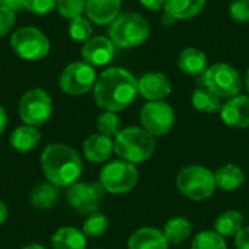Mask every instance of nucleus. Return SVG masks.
Segmentation results:
<instances>
[{
    "label": "nucleus",
    "instance_id": "nucleus-1",
    "mask_svg": "<svg viewBox=\"0 0 249 249\" xmlns=\"http://www.w3.org/2000/svg\"><path fill=\"white\" fill-rule=\"evenodd\" d=\"M139 83L125 69L112 67L105 70L95 83V102L99 108L118 112L125 109L137 96Z\"/></svg>",
    "mask_w": 249,
    "mask_h": 249
},
{
    "label": "nucleus",
    "instance_id": "nucleus-2",
    "mask_svg": "<svg viewBox=\"0 0 249 249\" xmlns=\"http://www.w3.org/2000/svg\"><path fill=\"white\" fill-rule=\"evenodd\" d=\"M45 177L57 187H69L82 174V160L76 150L66 144H50L41 156Z\"/></svg>",
    "mask_w": 249,
    "mask_h": 249
},
{
    "label": "nucleus",
    "instance_id": "nucleus-3",
    "mask_svg": "<svg viewBox=\"0 0 249 249\" xmlns=\"http://www.w3.org/2000/svg\"><path fill=\"white\" fill-rule=\"evenodd\" d=\"M156 149L155 137L143 127H128L121 130L114 140V152L125 162L142 163L147 160Z\"/></svg>",
    "mask_w": 249,
    "mask_h": 249
},
{
    "label": "nucleus",
    "instance_id": "nucleus-4",
    "mask_svg": "<svg viewBox=\"0 0 249 249\" xmlns=\"http://www.w3.org/2000/svg\"><path fill=\"white\" fill-rule=\"evenodd\" d=\"M109 39L115 47L133 48L143 44L150 35L147 19L139 13H123L109 25Z\"/></svg>",
    "mask_w": 249,
    "mask_h": 249
},
{
    "label": "nucleus",
    "instance_id": "nucleus-5",
    "mask_svg": "<svg viewBox=\"0 0 249 249\" xmlns=\"http://www.w3.org/2000/svg\"><path fill=\"white\" fill-rule=\"evenodd\" d=\"M178 191L190 200L201 201L214 193V174L201 165H190L182 168L175 179Z\"/></svg>",
    "mask_w": 249,
    "mask_h": 249
},
{
    "label": "nucleus",
    "instance_id": "nucleus-6",
    "mask_svg": "<svg viewBox=\"0 0 249 249\" xmlns=\"http://www.w3.org/2000/svg\"><path fill=\"white\" fill-rule=\"evenodd\" d=\"M198 85L207 88L219 98H235L242 90V80L236 69L226 63L213 64L198 77Z\"/></svg>",
    "mask_w": 249,
    "mask_h": 249
},
{
    "label": "nucleus",
    "instance_id": "nucleus-7",
    "mask_svg": "<svg viewBox=\"0 0 249 249\" xmlns=\"http://www.w3.org/2000/svg\"><path fill=\"white\" fill-rule=\"evenodd\" d=\"M139 181V171L134 163L114 160L105 165L99 174V182L111 194H125L131 191Z\"/></svg>",
    "mask_w": 249,
    "mask_h": 249
},
{
    "label": "nucleus",
    "instance_id": "nucleus-8",
    "mask_svg": "<svg viewBox=\"0 0 249 249\" xmlns=\"http://www.w3.org/2000/svg\"><path fill=\"white\" fill-rule=\"evenodd\" d=\"M10 45L20 58L29 61L44 58L50 50V42L47 36L34 26L18 29L10 38Z\"/></svg>",
    "mask_w": 249,
    "mask_h": 249
},
{
    "label": "nucleus",
    "instance_id": "nucleus-9",
    "mask_svg": "<svg viewBox=\"0 0 249 249\" xmlns=\"http://www.w3.org/2000/svg\"><path fill=\"white\" fill-rule=\"evenodd\" d=\"M53 102L50 95L42 89L28 90L19 101V117L26 125H42L51 115Z\"/></svg>",
    "mask_w": 249,
    "mask_h": 249
},
{
    "label": "nucleus",
    "instance_id": "nucleus-10",
    "mask_svg": "<svg viewBox=\"0 0 249 249\" xmlns=\"http://www.w3.org/2000/svg\"><path fill=\"white\" fill-rule=\"evenodd\" d=\"M140 123L153 137L168 134L175 123V114L169 104L163 101H150L140 111Z\"/></svg>",
    "mask_w": 249,
    "mask_h": 249
},
{
    "label": "nucleus",
    "instance_id": "nucleus-11",
    "mask_svg": "<svg viewBox=\"0 0 249 249\" xmlns=\"http://www.w3.org/2000/svg\"><path fill=\"white\" fill-rule=\"evenodd\" d=\"M96 83V73L88 63H71L69 64L60 77V88L67 95H83L89 92Z\"/></svg>",
    "mask_w": 249,
    "mask_h": 249
},
{
    "label": "nucleus",
    "instance_id": "nucleus-12",
    "mask_svg": "<svg viewBox=\"0 0 249 249\" xmlns=\"http://www.w3.org/2000/svg\"><path fill=\"white\" fill-rule=\"evenodd\" d=\"M104 196L105 188L101 182H76L67 191V201L76 212L82 214H92L99 209Z\"/></svg>",
    "mask_w": 249,
    "mask_h": 249
},
{
    "label": "nucleus",
    "instance_id": "nucleus-13",
    "mask_svg": "<svg viewBox=\"0 0 249 249\" xmlns=\"http://www.w3.org/2000/svg\"><path fill=\"white\" fill-rule=\"evenodd\" d=\"M222 121L233 128H247L249 127V96L238 95L228 99L220 109Z\"/></svg>",
    "mask_w": 249,
    "mask_h": 249
},
{
    "label": "nucleus",
    "instance_id": "nucleus-14",
    "mask_svg": "<svg viewBox=\"0 0 249 249\" xmlns=\"http://www.w3.org/2000/svg\"><path fill=\"white\" fill-rule=\"evenodd\" d=\"M115 45L109 38L105 36H95L85 42L82 47V57L85 63L93 66H105L114 57Z\"/></svg>",
    "mask_w": 249,
    "mask_h": 249
},
{
    "label": "nucleus",
    "instance_id": "nucleus-15",
    "mask_svg": "<svg viewBox=\"0 0 249 249\" xmlns=\"http://www.w3.org/2000/svg\"><path fill=\"white\" fill-rule=\"evenodd\" d=\"M139 83V93L146 98L149 102L150 101H162L163 98L169 96L172 86L171 80L163 74V73H146L144 76L137 80Z\"/></svg>",
    "mask_w": 249,
    "mask_h": 249
},
{
    "label": "nucleus",
    "instance_id": "nucleus-16",
    "mask_svg": "<svg viewBox=\"0 0 249 249\" xmlns=\"http://www.w3.org/2000/svg\"><path fill=\"white\" fill-rule=\"evenodd\" d=\"M120 9L121 0H86L85 12L92 22L107 25L115 20Z\"/></svg>",
    "mask_w": 249,
    "mask_h": 249
},
{
    "label": "nucleus",
    "instance_id": "nucleus-17",
    "mask_svg": "<svg viewBox=\"0 0 249 249\" xmlns=\"http://www.w3.org/2000/svg\"><path fill=\"white\" fill-rule=\"evenodd\" d=\"M114 150V142L111 137L104 134H92L83 143V153L88 160L93 163H101L109 159Z\"/></svg>",
    "mask_w": 249,
    "mask_h": 249
},
{
    "label": "nucleus",
    "instance_id": "nucleus-18",
    "mask_svg": "<svg viewBox=\"0 0 249 249\" xmlns=\"http://www.w3.org/2000/svg\"><path fill=\"white\" fill-rule=\"evenodd\" d=\"M168 244L163 232L153 228H143L130 236L128 249H168Z\"/></svg>",
    "mask_w": 249,
    "mask_h": 249
},
{
    "label": "nucleus",
    "instance_id": "nucleus-19",
    "mask_svg": "<svg viewBox=\"0 0 249 249\" xmlns=\"http://www.w3.org/2000/svg\"><path fill=\"white\" fill-rule=\"evenodd\" d=\"M179 69L190 76H203L207 67V57L197 48H185L181 51L178 58Z\"/></svg>",
    "mask_w": 249,
    "mask_h": 249
},
{
    "label": "nucleus",
    "instance_id": "nucleus-20",
    "mask_svg": "<svg viewBox=\"0 0 249 249\" xmlns=\"http://www.w3.org/2000/svg\"><path fill=\"white\" fill-rule=\"evenodd\" d=\"M214 181H216V187H219L220 190L235 191L245 182V174L238 165L228 163L220 166L214 172Z\"/></svg>",
    "mask_w": 249,
    "mask_h": 249
},
{
    "label": "nucleus",
    "instance_id": "nucleus-21",
    "mask_svg": "<svg viewBox=\"0 0 249 249\" xmlns=\"http://www.w3.org/2000/svg\"><path fill=\"white\" fill-rule=\"evenodd\" d=\"M39 140H41V134L36 130V127H32V125L18 127L10 134V146L20 153H26L35 149Z\"/></svg>",
    "mask_w": 249,
    "mask_h": 249
},
{
    "label": "nucleus",
    "instance_id": "nucleus-22",
    "mask_svg": "<svg viewBox=\"0 0 249 249\" xmlns=\"http://www.w3.org/2000/svg\"><path fill=\"white\" fill-rule=\"evenodd\" d=\"M51 244L54 249H85L86 236L79 229L61 228L53 235Z\"/></svg>",
    "mask_w": 249,
    "mask_h": 249
},
{
    "label": "nucleus",
    "instance_id": "nucleus-23",
    "mask_svg": "<svg viewBox=\"0 0 249 249\" xmlns=\"http://www.w3.org/2000/svg\"><path fill=\"white\" fill-rule=\"evenodd\" d=\"M204 3L206 0H166L165 12L175 19H190L203 10Z\"/></svg>",
    "mask_w": 249,
    "mask_h": 249
},
{
    "label": "nucleus",
    "instance_id": "nucleus-24",
    "mask_svg": "<svg viewBox=\"0 0 249 249\" xmlns=\"http://www.w3.org/2000/svg\"><path fill=\"white\" fill-rule=\"evenodd\" d=\"M244 217L238 210H226L214 220V232L220 236H235L244 226Z\"/></svg>",
    "mask_w": 249,
    "mask_h": 249
},
{
    "label": "nucleus",
    "instance_id": "nucleus-25",
    "mask_svg": "<svg viewBox=\"0 0 249 249\" xmlns=\"http://www.w3.org/2000/svg\"><path fill=\"white\" fill-rule=\"evenodd\" d=\"M60 197L58 187L54 184H39L31 193V204L39 210L51 209Z\"/></svg>",
    "mask_w": 249,
    "mask_h": 249
},
{
    "label": "nucleus",
    "instance_id": "nucleus-26",
    "mask_svg": "<svg viewBox=\"0 0 249 249\" xmlns=\"http://www.w3.org/2000/svg\"><path fill=\"white\" fill-rule=\"evenodd\" d=\"M193 228L191 223L185 217H172L165 223L163 228V235L169 244L178 245L185 242L191 236Z\"/></svg>",
    "mask_w": 249,
    "mask_h": 249
},
{
    "label": "nucleus",
    "instance_id": "nucleus-27",
    "mask_svg": "<svg viewBox=\"0 0 249 249\" xmlns=\"http://www.w3.org/2000/svg\"><path fill=\"white\" fill-rule=\"evenodd\" d=\"M191 102L194 105V108L197 111L206 112V114H213L222 109V102L220 98L217 95H214L212 90H209L207 88H197L193 92L191 96Z\"/></svg>",
    "mask_w": 249,
    "mask_h": 249
},
{
    "label": "nucleus",
    "instance_id": "nucleus-28",
    "mask_svg": "<svg viewBox=\"0 0 249 249\" xmlns=\"http://www.w3.org/2000/svg\"><path fill=\"white\" fill-rule=\"evenodd\" d=\"M191 249H228L226 241L214 231L200 232L191 244Z\"/></svg>",
    "mask_w": 249,
    "mask_h": 249
},
{
    "label": "nucleus",
    "instance_id": "nucleus-29",
    "mask_svg": "<svg viewBox=\"0 0 249 249\" xmlns=\"http://www.w3.org/2000/svg\"><path fill=\"white\" fill-rule=\"evenodd\" d=\"M108 226L109 220L105 214L92 213L83 223V233L88 238H99L108 231Z\"/></svg>",
    "mask_w": 249,
    "mask_h": 249
},
{
    "label": "nucleus",
    "instance_id": "nucleus-30",
    "mask_svg": "<svg viewBox=\"0 0 249 249\" xmlns=\"http://www.w3.org/2000/svg\"><path fill=\"white\" fill-rule=\"evenodd\" d=\"M96 125H98L99 133L108 137H115L121 131L120 117L115 115V112H109V111H105L104 114L99 115Z\"/></svg>",
    "mask_w": 249,
    "mask_h": 249
},
{
    "label": "nucleus",
    "instance_id": "nucleus-31",
    "mask_svg": "<svg viewBox=\"0 0 249 249\" xmlns=\"http://www.w3.org/2000/svg\"><path fill=\"white\" fill-rule=\"evenodd\" d=\"M69 34L74 41H89L92 35V25L89 19L83 16H77L71 19L69 25Z\"/></svg>",
    "mask_w": 249,
    "mask_h": 249
},
{
    "label": "nucleus",
    "instance_id": "nucleus-32",
    "mask_svg": "<svg viewBox=\"0 0 249 249\" xmlns=\"http://www.w3.org/2000/svg\"><path fill=\"white\" fill-rule=\"evenodd\" d=\"M86 7V0H57V9L66 19H74L82 16Z\"/></svg>",
    "mask_w": 249,
    "mask_h": 249
},
{
    "label": "nucleus",
    "instance_id": "nucleus-33",
    "mask_svg": "<svg viewBox=\"0 0 249 249\" xmlns=\"http://www.w3.org/2000/svg\"><path fill=\"white\" fill-rule=\"evenodd\" d=\"M232 19L238 23H245L249 20V0H233L229 7Z\"/></svg>",
    "mask_w": 249,
    "mask_h": 249
},
{
    "label": "nucleus",
    "instance_id": "nucleus-34",
    "mask_svg": "<svg viewBox=\"0 0 249 249\" xmlns=\"http://www.w3.org/2000/svg\"><path fill=\"white\" fill-rule=\"evenodd\" d=\"M57 6V0H25V9L34 15H47Z\"/></svg>",
    "mask_w": 249,
    "mask_h": 249
},
{
    "label": "nucleus",
    "instance_id": "nucleus-35",
    "mask_svg": "<svg viewBox=\"0 0 249 249\" xmlns=\"http://www.w3.org/2000/svg\"><path fill=\"white\" fill-rule=\"evenodd\" d=\"M15 12L9 7L0 6V36H4L15 25Z\"/></svg>",
    "mask_w": 249,
    "mask_h": 249
},
{
    "label": "nucleus",
    "instance_id": "nucleus-36",
    "mask_svg": "<svg viewBox=\"0 0 249 249\" xmlns=\"http://www.w3.org/2000/svg\"><path fill=\"white\" fill-rule=\"evenodd\" d=\"M235 247L236 249H249V226L242 228L235 235Z\"/></svg>",
    "mask_w": 249,
    "mask_h": 249
},
{
    "label": "nucleus",
    "instance_id": "nucleus-37",
    "mask_svg": "<svg viewBox=\"0 0 249 249\" xmlns=\"http://www.w3.org/2000/svg\"><path fill=\"white\" fill-rule=\"evenodd\" d=\"M139 1L142 3L143 7L149 10H160L162 7H165L166 0H139Z\"/></svg>",
    "mask_w": 249,
    "mask_h": 249
},
{
    "label": "nucleus",
    "instance_id": "nucleus-38",
    "mask_svg": "<svg viewBox=\"0 0 249 249\" xmlns=\"http://www.w3.org/2000/svg\"><path fill=\"white\" fill-rule=\"evenodd\" d=\"M0 6L9 7L13 12H16L25 7V0H0Z\"/></svg>",
    "mask_w": 249,
    "mask_h": 249
},
{
    "label": "nucleus",
    "instance_id": "nucleus-39",
    "mask_svg": "<svg viewBox=\"0 0 249 249\" xmlns=\"http://www.w3.org/2000/svg\"><path fill=\"white\" fill-rule=\"evenodd\" d=\"M6 124H7V115H6L4 109L0 107V134L4 131V128H6Z\"/></svg>",
    "mask_w": 249,
    "mask_h": 249
},
{
    "label": "nucleus",
    "instance_id": "nucleus-40",
    "mask_svg": "<svg viewBox=\"0 0 249 249\" xmlns=\"http://www.w3.org/2000/svg\"><path fill=\"white\" fill-rule=\"evenodd\" d=\"M175 20H177V19H175L172 15H169L168 12H163V15H162V23H163V25L169 26V25H172Z\"/></svg>",
    "mask_w": 249,
    "mask_h": 249
},
{
    "label": "nucleus",
    "instance_id": "nucleus-41",
    "mask_svg": "<svg viewBox=\"0 0 249 249\" xmlns=\"http://www.w3.org/2000/svg\"><path fill=\"white\" fill-rule=\"evenodd\" d=\"M7 219V207L4 206L3 201H0V226L6 222Z\"/></svg>",
    "mask_w": 249,
    "mask_h": 249
},
{
    "label": "nucleus",
    "instance_id": "nucleus-42",
    "mask_svg": "<svg viewBox=\"0 0 249 249\" xmlns=\"http://www.w3.org/2000/svg\"><path fill=\"white\" fill-rule=\"evenodd\" d=\"M22 249H45V248H42L41 245L32 244V245H28V247H25V248H22Z\"/></svg>",
    "mask_w": 249,
    "mask_h": 249
},
{
    "label": "nucleus",
    "instance_id": "nucleus-43",
    "mask_svg": "<svg viewBox=\"0 0 249 249\" xmlns=\"http://www.w3.org/2000/svg\"><path fill=\"white\" fill-rule=\"evenodd\" d=\"M245 83H247V89H248L249 92V70L248 73H247V80H245Z\"/></svg>",
    "mask_w": 249,
    "mask_h": 249
}]
</instances>
